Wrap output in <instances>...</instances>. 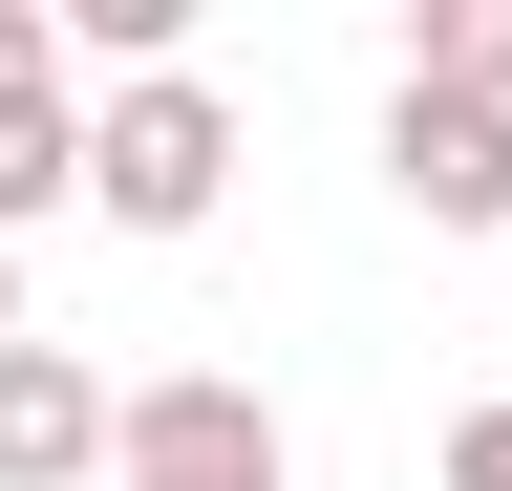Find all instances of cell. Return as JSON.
<instances>
[{"label":"cell","instance_id":"cell-1","mask_svg":"<svg viewBox=\"0 0 512 491\" xmlns=\"http://www.w3.org/2000/svg\"><path fill=\"white\" fill-rule=\"evenodd\" d=\"M214 193H235V107L192 86V65H150V86L86 107V214H107V235H192Z\"/></svg>","mask_w":512,"mask_h":491},{"label":"cell","instance_id":"cell-2","mask_svg":"<svg viewBox=\"0 0 512 491\" xmlns=\"http://www.w3.org/2000/svg\"><path fill=\"white\" fill-rule=\"evenodd\" d=\"M107 470L128 491H278V406H256L235 363H171V385L107 406Z\"/></svg>","mask_w":512,"mask_h":491},{"label":"cell","instance_id":"cell-3","mask_svg":"<svg viewBox=\"0 0 512 491\" xmlns=\"http://www.w3.org/2000/svg\"><path fill=\"white\" fill-rule=\"evenodd\" d=\"M384 193H406L427 235H512V107L406 86V107H384Z\"/></svg>","mask_w":512,"mask_h":491},{"label":"cell","instance_id":"cell-4","mask_svg":"<svg viewBox=\"0 0 512 491\" xmlns=\"http://www.w3.org/2000/svg\"><path fill=\"white\" fill-rule=\"evenodd\" d=\"M107 406L128 385H107L86 342H0V491H86L107 470Z\"/></svg>","mask_w":512,"mask_h":491},{"label":"cell","instance_id":"cell-5","mask_svg":"<svg viewBox=\"0 0 512 491\" xmlns=\"http://www.w3.org/2000/svg\"><path fill=\"white\" fill-rule=\"evenodd\" d=\"M64 193H86V86H22V107H0V235L64 214Z\"/></svg>","mask_w":512,"mask_h":491},{"label":"cell","instance_id":"cell-6","mask_svg":"<svg viewBox=\"0 0 512 491\" xmlns=\"http://www.w3.org/2000/svg\"><path fill=\"white\" fill-rule=\"evenodd\" d=\"M406 86H448V107H512V0H427V22H406Z\"/></svg>","mask_w":512,"mask_h":491},{"label":"cell","instance_id":"cell-7","mask_svg":"<svg viewBox=\"0 0 512 491\" xmlns=\"http://www.w3.org/2000/svg\"><path fill=\"white\" fill-rule=\"evenodd\" d=\"M22 86H64V22H43V0H0V107H22Z\"/></svg>","mask_w":512,"mask_h":491},{"label":"cell","instance_id":"cell-8","mask_svg":"<svg viewBox=\"0 0 512 491\" xmlns=\"http://www.w3.org/2000/svg\"><path fill=\"white\" fill-rule=\"evenodd\" d=\"M448 491H512V406H470V427H448Z\"/></svg>","mask_w":512,"mask_h":491},{"label":"cell","instance_id":"cell-9","mask_svg":"<svg viewBox=\"0 0 512 491\" xmlns=\"http://www.w3.org/2000/svg\"><path fill=\"white\" fill-rule=\"evenodd\" d=\"M0 342H22V257H0Z\"/></svg>","mask_w":512,"mask_h":491}]
</instances>
